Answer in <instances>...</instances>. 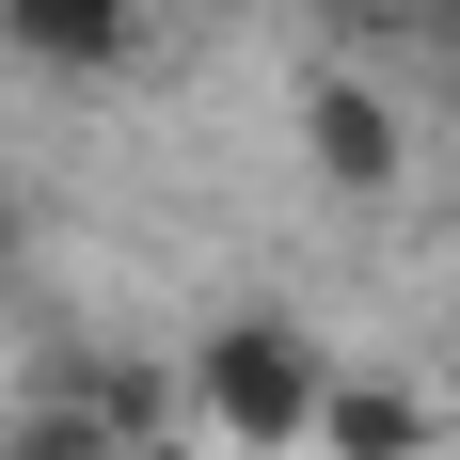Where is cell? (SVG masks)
Masks as SVG:
<instances>
[{"mask_svg":"<svg viewBox=\"0 0 460 460\" xmlns=\"http://www.w3.org/2000/svg\"><path fill=\"white\" fill-rule=\"evenodd\" d=\"M318 381H333V349H318L302 318H270V302H238V318H207V333L175 349L190 429H207V445H238V460H302Z\"/></svg>","mask_w":460,"mask_h":460,"instance_id":"1","label":"cell"},{"mask_svg":"<svg viewBox=\"0 0 460 460\" xmlns=\"http://www.w3.org/2000/svg\"><path fill=\"white\" fill-rule=\"evenodd\" d=\"M302 159H318V190L381 207V190L413 175V111H397L366 64H318V80H302Z\"/></svg>","mask_w":460,"mask_h":460,"instance_id":"2","label":"cell"},{"mask_svg":"<svg viewBox=\"0 0 460 460\" xmlns=\"http://www.w3.org/2000/svg\"><path fill=\"white\" fill-rule=\"evenodd\" d=\"M302 460H445V413H429L413 381H381V366H333Z\"/></svg>","mask_w":460,"mask_h":460,"instance_id":"3","label":"cell"},{"mask_svg":"<svg viewBox=\"0 0 460 460\" xmlns=\"http://www.w3.org/2000/svg\"><path fill=\"white\" fill-rule=\"evenodd\" d=\"M143 32H159V0H0V48L32 80H111Z\"/></svg>","mask_w":460,"mask_h":460,"instance_id":"4","label":"cell"},{"mask_svg":"<svg viewBox=\"0 0 460 460\" xmlns=\"http://www.w3.org/2000/svg\"><path fill=\"white\" fill-rule=\"evenodd\" d=\"M80 413H95V445H111V460H175L190 397H175V366H80Z\"/></svg>","mask_w":460,"mask_h":460,"instance_id":"5","label":"cell"},{"mask_svg":"<svg viewBox=\"0 0 460 460\" xmlns=\"http://www.w3.org/2000/svg\"><path fill=\"white\" fill-rule=\"evenodd\" d=\"M0 460H111V445H95V413H80V381H64V397H32V413L0 429Z\"/></svg>","mask_w":460,"mask_h":460,"instance_id":"6","label":"cell"},{"mask_svg":"<svg viewBox=\"0 0 460 460\" xmlns=\"http://www.w3.org/2000/svg\"><path fill=\"white\" fill-rule=\"evenodd\" d=\"M16 270H32V190L0 175V286H16Z\"/></svg>","mask_w":460,"mask_h":460,"instance_id":"7","label":"cell"},{"mask_svg":"<svg viewBox=\"0 0 460 460\" xmlns=\"http://www.w3.org/2000/svg\"><path fill=\"white\" fill-rule=\"evenodd\" d=\"M429 16H445V32H460V0H429Z\"/></svg>","mask_w":460,"mask_h":460,"instance_id":"8","label":"cell"}]
</instances>
